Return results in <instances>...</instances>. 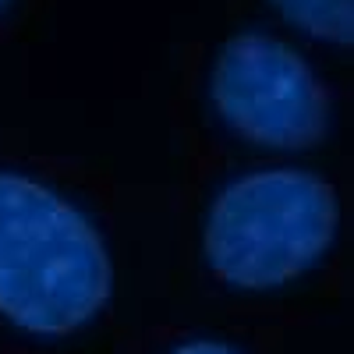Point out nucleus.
Returning <instances> with one entry per match:
<instances>
[{
	"mask_svg": "<svg viewBox=\"0 0 354 354\" xmlns=\"http://www.w3.org/2000/svg\"><path fill=\"white\" fill-rule=\"evenodd\" d=\"M113 287L106 245L71 202L21 174H0V315L36 337H68Z\"/></svg>",
	"mask_w": 354,
	"mask_h": 354,
	"instance_id": "1",
	"label": "nucleus"
},
{
	"mask_svg": "<svg viewBox=\"0 0 354 354\" xmlns=\"http://www.w3.org/2000/svg\"><path fill=\"white\" fill-rule=\"evenodd\" d=\"M340 220L337 192L312 170H255L227 185L205 220L202 248L234 287L290 283L326 255Z\"/></svg>",
	"mask_w": 354,
	"mask_h": 354,
	"instance_id": "2",
	"label": "nucleus"
},
{
	"mask_svg": "<svg viewBox=\"0 0 354 354\" xmlns=\"http://www.w3.org/2000/svg\"><path fill=\"white\" fill-rule=\"evenodd\" d=\"M209 93L227 128L270 149H312L330 124V100L315 71L273 36L227 39Z\"/></svg>",
	"mask_w": 354,
	"mask_h": 354,
	"instance_id": "3",
	"label": "nucleus"
},
{
	"mask_svg": "<svg viewBox=\"0 0 354 354\" xmlns=\"http://www.w3.org/2000/svg\"><path fill=\"white\" fill-rule=\"evenodd\" d=\"M301 32L337 46L354 43V4L351 0H270Z\"/></svg>",
	"mask_w": 354,
	"mask_h": 354,
	"instance_id": "4",
	"label": "nucleus"
},
{
	"mask_svg": "<svg viewBox=\"0 0 354 354\" xmlns=\"http://www.w3.org/2000/svg\"><path fill=\"white\" fill-rule=\"evenodd\" d=\"M174 354H234V351L227 344H216V340H195V344L177 347Z\"/></svg>",
	"mask_w": 354,
	"mask_h": 354,
	"instance_id": "5",
	"label": "nucleus"
},
{
	"mask_svg": "<svg viewBox=\"0 0 354 354\" xmlns=\"http://www.w3.org/2000/svg\"><path fill=\"white\" fill-rule=\"evenodd\" d=\"M4 8H8V0H0V11H4Z\"/></svg>",
	"mask_w": 354,
	"mask_h": 354,
	"instance_id": "6",
	"label": "nucleus"
}]
</instances>
